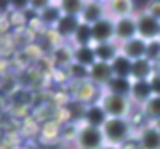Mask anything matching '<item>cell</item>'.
Here are the masks:
<instances>
[{
    "mask_svg": "<svg viewBox=\"0 0 160 149\" xmlns=\"http://www.w3.org/2000/svg\"><path fill=\"white\" fill-rule=\"evenodd\" d=\"M116 21V41L125 43L128 39L138 37V26H136V15H128V17H121L114 19Z\"/></svg>",
    "mask_w": 160,
    "mask_h": 149,
    "instance_id": "obj_7",
    "label": "cell"
},
{
    "mask_svg": "<svg viewBox=\"0 0 160 149\" xmlns=\"http://www.w3.org/2000/svg\"><path fill=\"white\" fill-rule=\"evenodd\" d=\"M106 13V2H84L82 11H80V21L86 24H95L97 21L104 19Z\"/></svg>",
    "mask_w": 160,
    "mask_h": 149,
    "instance_id": "obj_9",
    "label": "cell"
},
{
    "mask_svg": "<svg viewBox=\"0 0 160 149\" xmlns=\"http://www.w3.org/2000/svg\"><path fill=\"white\" fill-rule=\"evenodd\" d=\"M73 47H88V45H93V34H91V26L82 23L77 30V34L71 39Z\"/></svg>",
    "mask_w": 160,
    "mask_h": 149,
    "instance_id": "obj_21",
    "label": "cell"
},
{
    "mask_svg": "<svg viewBox=\"0 0 160 149\" xmlns=\"http://www.w3.org/2000/svg\"><path fill=\"white\" fill-rule=\"evenodd\" d=\"M99 105L102 106L104 114L108 117H130V114L134 110V105L128 97L118 95V93H110L106 90H102Z\"/></svg>",
    "mask_w": 160,
    "mask_h": 149,
    "instance_id": "obj_2",
    "label": "cell"
},
{
    "mask_svg": "<svg viewBox=\"0 0 160 149\" xmlns=\"http://www.w3.org/2000/svg\"><path fill=\"white\" fill-rule=\"evenodd\" d=\"M157 73V67L153 62H149L147 58L136 60L132 62V69H130V80H151V76Z\"/></svg>",
    "mask_w": 160,
    "mask_h": 149,
    "instance_id": "obj_16",
    "label": "cell"
},
{
    "mask_svg": "<svg viewBox=\"0 0 160 149\" xmlns=\"http://www.w3.org/2000/svg\"><path fill=\"white\" fill-rule=\"evenodd\" d=\"M54 149H63V147H54Z\"/></svg>",
    "mask_w": 160,
    "mask_h": 149,
    "instance_id": "obj_31",
    "label": "cell"
},
{
    "mask_svg": "<svg viewBox=\"0 0 160 149\" xmlns=\"http://www.w3.org/2000/svg\"><path fill=\"white\" fill-rule=\"evenodd\" d=\"M88 78L95 84V86H99V88H106V84L114 78V73H112V65L110 64H104V62H95L91 67H89V71H88Z\"/></svg>",
    "mask_w": 160,
    "mask_h": 149,
    "instance_id": "obj_11",
    "label": "cell"
},
{
    "mask_svg": "<svg viewBox=\"0 0 160 149\" xmlns=\"http://www.w3.org/2000/svg\"><path fill=\"white\" fill-rule=\"evenodd\" d=\"M130 88H132V80L130 78H118V76H114L108 84H106V91H110V93H118V95H125V97H128L130 95Z\"/></svg>",
    "mask_w": 160,
    "mask_h": 149,
    "instance_id": "obj_20",
    "label": "cell"
},
{
    "mask_svg": "<svg viewBox=\"0 0 160 149\" xmlns=\"http://www.w3.org/2000/svg\"><path fill=\"white\" fill-rule=\"evenodd\" d=\"M101 93H102V88L95 86L91 80H82V82L77 84V93L75 95L82 105H93V103H99Z\"/></svg>",
    "mask_w": 160,
    "mask_h": 149,
    "instance_id": "obj_12",
    "label": "cell"
},
{
    "mask_svg": "<svg viewBox=\"0 0 160 149\" xmlns=\"http://www.w3.org/2000/svg\"><path fill=\"white\" fill-rule=\"evenodd\" d=\"M39 21L45 26H50V28H56V24L60 23V19L63 17L62 13V8H60V2H48L39 13H38Z\"/></svg>",
    "mask_w": 160,
    "mask_h": 149,
    "instance_id": "obj_15",
    "label": "cell"
},
{
    "mask_svg": "<svg viewBox=\"0 0 160 149\" xmlns=\"http://www.w3.org/2000/svg\"><path fill=\"white\" fill-rule=\"evenodd\" d=\"M108 116L104 114L102 106L99 103H93V105H86L84 108V116H82V123L84 125H91V127H99L102 129V125L106 123Z\"/></svg>",
    "mask_w": 160,
    "mask_h": 149,
    "instance_id": "obj_13",
    "label": "cell"
},
{
    "mask_svg": "<svg viewBox=\"0 0 160 149\" xmlns=\"http://www.w3.org/2000/svg\"><path fill=\"white\" fill-rule=\"evenodd\" d=\"M91 34H93V45L116 41V21L106 15L104 19L91 24Z\"/></svg>",
    "mask_w": 160,
    "mask_h": 149,
    "instance_id": "obj_5",
    "label": "cell"
},
{
    "mask_svg": "<svg viewBox=\"0 0 160 149\" xmlns=\"http://www.w3.org/2000/svg\"><path fill=\"white\" fill-rule=\"evenodd\" d=\"M158 39H160V36H158Z\"/></svg>",
    "mask_w": 160,
    "mask_h": 149,
    "instance_id": "obj_32",
    "label": "cell"
},
{
    "mask_svg": "<svg viewBox=\"0 0 160 149\" xmlns=\"http://www.w3.org/2000/svg\"><path fill=\"white\" fill-rule=\"evenodd\" d=\"M151 88H153V95H160V73L157 71V73L151 76Z\"/></svg>",
    "mask_w": 160,
    "mask_h": 149,
    "instance_id": "obj_27",
    "label": "cell"
},
{
    "mask_svg": "<svg viewBox=\"0 0 160 149\" xmlns=\"http://www.w3.org/2000/svg\"><path fill=\"white\" fill-rule=\"evenodd\" d=\"M119 50L125 58H128L130 62H136V60H142L145 58L147 54V41H143L142 37H134V39H128L125 43H119Z\"/></svg>",
    "mask_w": 160,
    "mask_h": 149,
    "instance_id": "obj_8",
    "label": "cell"
},
{
    "mask_svg": "<svg viewBox=\"0 0 160 149\" xmlns=\"http://www.w3.org/2000/svg\"><path fill=\"white\" fill-rule=\"evenodd\" d=\"M136 138L140 149H160V131L153 125L147 123L136 131Z\"/></svg>",
    "mask_w": 160,
    "mask_h": 149,
    "instance_id": "obj_6",
    "label": "cell"
},
{
    "mask_svg": "<svg viewBox=\"0 0 160 149\" xmlns=\"http://www.w3.org/2000/svg\"><path fill=\"white\" fill-rule=\"evenodd\" d=\"M142 112H143V116L149 123H155L157 119H160V95H153L142 106Z\"/></svg>",
    "mask_w": 160,
    "mask_h": 149,
    "instance_id": "obj_23",
    "label": "cell"
},
{
    "mask_svg": "<svg viewBox=\"0 0 160 149\" xmlns=\"http://www.w3.org/2000/svg\"><path fill=\"white\" fill-rule=\"evenodd\" d=\"M102 136L106 146L121 147L123 144L136 136V129L132 127L128 117H108L106 123L102 125Z\"/></svg>",
    "mask_w": 160,
    "mask_h": 149,
    "instance_id": "obj_1",
    "label": "cell"
},
{
    "mask_svg": "<svg viewBox=\"0 0 160 149\" xmlns=\"http://www.w3.org/2000/svg\"><path fill=\"white\" fill-rule=\"evenodd\" d=\"M143 9H145L151 17H155V19L160 23V2H149Z\"/></svg>",
    "mask_w": 160,
    "mask_h": 149,
    "instance_id": "obj_26",
    "label": "cell"
},
{
    "mask_svg": "<svg viewBox=\"0 0 160 149\" xmlns=\"http://www.w3.org/2000/svg\"><path fill=\"white\" fill-rule=\"evenodd\" d=\"M82 6L84 2H60V8H62V13L63 15H75V17H80V11H82Z\"/></svg>",
    "mask_w": 160,
    "mask_h": 149,
    "instance_id": "obj_24",
    "label": "cell"
},
{
    "mask_svg": "<svg viewBox=\"0 0 160 149\" xmlns=\"http://www.w3.org/2000/svg\"><path fill=\"white\" fill-rule=\"evenodd\" d=\"M151 97H153V88H151L149 80H132V88H130L128 99L132 101L134 106L142 108Z\"/></svg>",
    "mask_w": 160,
    "mask_h": 149,
    "instance_id": "obj_10",
    "label": "cell"
},
{
    "mask_svg": "<svg viewBox=\"0 0 160 149\" xmlns=\"http://www.w3.org/2000/svg\"><path fill=\"white\" fill-rule=\"evenodd\" d=\"M106 13L112 19H121V17L134 15L136 11L130 0H112V2H106Z\"/></svg>",
    "mask_w": 160,
    "mask_h": 149,
    "instance_id": "obj_18",
    "label": "cell"
},
{
    "mask_svg": "<svg viewBox=\"0 0 160 149\" xmlns=\"http://www.w3.org/2000/svg\"><path fill=\"white\" fill-rule=\"evenodd\" d=\"M145 58L153 64H157L160 60V39H153V41H147V54Z\"/></svg>",
    "mask_w": 160,
    "mask_h": 149,
    "instance_id": "obj_25",
    "label": "cell"
},
{
    "mask_svg": "<svg viewBox=\"0 0 160 149\" xmlns=\"http://www.w3.org/2000/svg\"><path fill=\"white\" fill-rule=\"evenodd\" d=\"M110 65H112V73H114V76H118V78H130L132 62H130L128 58H125L123 54H119Z\"/></svg>",
    "mask_w": 160,
    "mask_h": 149,
    "instance_id": "obj_22",
    "label": "cell"
},
{
    "mask_svg": "<svg viewBox=\"0 0 160 149\" xmlns=\"http://www.w3.org/2000/svg\"><path fill=\"white\" fill-rule=\"evenodd\" d=\"M101 149H121V147H116V146H104V147H101Z\"/></svg>",
    "mask_w": 160,
    "mask_h": 149,
    "instance_id": "obj_28",
    "label": "cell"
},
{
    "mask_svg": "<svg viewBox=\"0 0 160 149\" xmlns=\"http://www.w3.org/2000/svg\"><path fill=\"white\" fill-rule=\"evenodd\" d=\"M106 146L102 129L80 123L75 134V149H101Z\"/></svg>",
    "mask_w": 160,
    "mask_h": 149,
    "instance_id": "obj_3",
    "label": "cell"
},
{
    "mask_svg": "<svg viewBox=\"0 0 160 149\" xmlns=\"http://www.w3.org/2000/svg\"><path fill=\"white\" fill-rule=\"evenodd\" d=\"M93 50H95V58H97V62H104V64H112V62L121 54L119 43H118V41L97 43V45H93Z\"/></svg>",
    "mask_w": 160,
    "mask_h": 149,
    "instance_id": "obj_14",
    "label": "cell"
},
{
    "mask_svg": "<svg viewBox=\"0 0 160 149\" xmlns=\"http://www.w3.org/2000/svg\"><path fill=\"white\" fill-rule=\"evenodd\" d=\"M80 24H82L80 17H75V15H63V17L60 19V23L56 24V32H58L60 37L71 41L73 36L77 34V30H78Z\"/></svg>",
    "mask_w": 160,
    "mask_h": 149,
    "instance_id": "obj_17",
    "label": "cell"
},
{
    "mask_svg": "<svg viewBox=\"0 0 160 149\" xmlns=\"http://www.w3.org/2000/svg\"><path fill=\"white\" fill-rule=\"evenodd\" d=\"M95 62H97V58H95L93 45H88V47H73V64H78L82 67H88L89 69Z\"/></svg>",
    "mask_w": 160,
    "mask_h": 149,
    "instance_id": "obj_19",
    "label": "cell"
},
{
    "mask_svg": "<svg viewBox=\"0 0 160 149\" xmlns=\"http://www.w3.org/2000/svg\"><path fill=\"white\" fill-rule=\"evenodd\" d=\"M153 125H155V127H157V129H158V131H160V119H157V121H155Z\"/></svg>",
    "mask_w": 160,
    "mask_h": 149,
    "instance_id": "obj_29",
    "label": "cell"
},
{
    "mask_svg": "<svg viewBox=\"0 0 160 149\" xmlns=\"http://www.w3.org/2000/svg\"><path fill=\"white\" fill-rule=\"evenodd\" d=\"M155 67H157V71H158V73H160V60H158V62H157V64H155Z\"/></svg>",
    "mask_w": 160,
    "mask_h": 149,
    "instance_id": "obj_30",
    "label": "cell"
},
{
    "mask_svg": "<svg viewBox=\"0 0 160 149\" xmlns=\"http://www.w3.org/2000/svg\"><path fill=\"white\" fill-rule=\"evenodd\" d=\"M136 15V26H138V37H142L143 41H153L158 39L160 36V23L151 17L145 9L134 13Z\"/></svg>",
    "mask_w": 160,
    "mask_h": 149,
    "instance_id": "obj_4",
    "label": "cell"
}]
</instances>
